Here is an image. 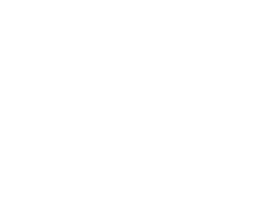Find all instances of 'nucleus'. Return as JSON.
<instances>
[]
</instances>
